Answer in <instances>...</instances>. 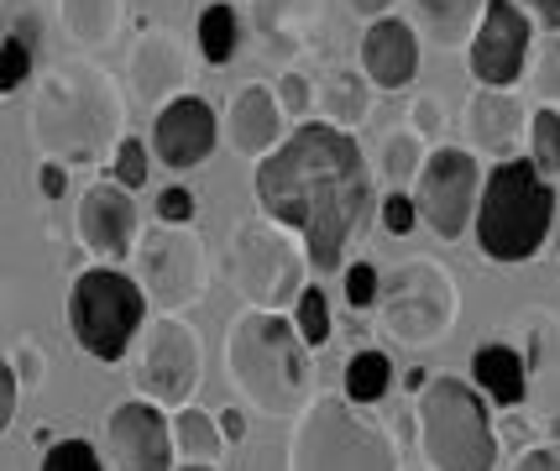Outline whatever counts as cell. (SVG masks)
I'll list each match as a JSON object with an SVG mask.
<instances>
[{
	"label": "cell",
	"mask_w": 560,
	"mask_h": 471,
	"mask_svg": "<svg viewBox=\"0 0 560 471\" xmlns=\"http://www.w3.org/2000/svg\"><path fill=\"white\" fill-rule=\"evenodd\" d=\"M257 204L299 236L310 273H341L346 247L372 210V174L351 131L325 121L293 126L257 163Z\"/></svg>",
	"instance_id": "obj_1"
},
{
	"label": "cell",
	"mask_w": 560,
	"mask_h": 471,
	"mask_svg": "<svg viewBox=\"0 0 560 471\" xmlns=\"http://www.w3.org/2000/svg\"><path fill=\"white\" fill-rule=\"evenodd\" d=\"M225 373L257 414L289 420L310 393V346L293 335L289 315L246 309L225 330Z\"/></svg>",
	"instance_id": "obj_2"
},
{
	"label": "cell",
	"mask_w": 560,
	"mask_h": 471,
	"mask_svg": "<svg viewBox=\"0 0 560 471\" xmlns=\"http://www.w3.org/2000/svg\"><path fill=\"white\" fill-rule=\"evenodd\" d=\"M550 221H556V195L529 168V157H509L482 178L471 225H477V247H482L488 262H529V257H539L545 236H550Z\"/></svg>",
	"instance_id": "obj_3"
},
{
	"label": "cell",
	"mask_w": 560,
	"mask_h": 471,
	"mask_svg": "<svg viewBox=\"0 0 560 471\" xmlns=\"http://www.w3.org/2000/svg\"><path fill=\"white\" fill-rule=\"evenodd\" d=\"M419 450L430 471H498V435L488 398L462 377H430L419 388Z\"/></svg>",
	"instance_id": "obj_4"
},
{
	"label": "cell",
	"mask_w": 560,
	"mask_h": 471,
	"mask_svg": "<svg viewBox=\"0 0 560 471\" xmlns=\"http://www.w3.org/2000/svg\"><path fill=\"white\" fill-rule=\"evenodd\" d=\"M289 471H398V450L357 403L325 393L293 414Z\"/></svg>",
	"instance_id": "obj_5"
},
{
	"label": "cell",
	"mask_w": 560,
	"mask_h": 471,
	"mask_svg": "<svg viewBox=\"0 0 560 471\" xmlns=\"http://www.w3.org/2000/svg\"><path fill=\"white\" fill-rule=\"evenodd\" d=\"M372 309L383 315V330L398 346H435L462 315V294H456V278L435 257H415V262H398L377 283Z\"/></svg>",
	"instance_id": "obj_6"
},
{
	"label": "cell",
	"mask_w": 560,
	"mask_h": 471,
	"mask_svg": "<svg viewBox=\"0 0 560 471\" xmlns=\"http://www.w3.org/2000/svg\"><path fill=\"white\" fill-rule=\"evenodd\" d=\"M231 278H236V294L246 298V309L283 315L310 289L304 283L310 262H304V247L293 242V231L272 221H246L231 231Z\"/></svg>",
	"instance_id": "obj_7"
},
{
	"label": "cell",
	"mask_w": 560,
	"mask_h": 471,
	"mask_svg": "<svg viewBox=\"0 0 560 471\" xmlns=\"http://www.w3.org/2000/svg\"><path fill=\"white\" fill-rule=\"evenodd\" d=\"M147 320L142 289L121 268H90L69 289V330L95 362H121Z\"/></svg>",
	"instance_id": "obj_8"
},
{
	"label": "cell",
	"mask_w": 560,
	"mask_h": 471,
	"mask_svg": "<svg viewBox=\"0 0 560 471\" xmlns=\"http://www.w3.org/2000/svg\"><path fill=\"white\" fill-rule=\"evenodd\" d=\"M110 126H116V99L105 95L100 74H90V69L84 74H58V84L32 110L37 142L63 152V157H90Z\"/></svg>",
	"instance_id": "obj_9"
},
{
	"label": "cell",
	"mask_w": 560,
	"mask_h": 471,
	"mask_svg": "<svg viewBox=\"0 0 560 471\" xmlns=\"http://www.w3.org/2000/svg\"><path fill=\"white\" fill-rule=\"evenodd\" d=\"M137 251V289L147 304H158L163 315H184L205 298V247L189 225H158L147 231Z\"/></svg>",
	"instance_id": "obj_10"
},
{
	"label": "cell",
	"mask_w": 560,
	"mask_h": 471,
	"mask_svg": "<svg viewBox=\"0 0 560 471\" xmlns=\"http://www.w3.org/2000/svg\"><path fill=\"white\" fill-rule=\"evenodd\" d=\"M477 195H482V168H477V157L466 148H430L424 152V163H419L415 174V215L430 231H435L440 242H456L466 236V225H471V210H477Z\"/></svg>",
	"instance_id": "obj_11"
},
{
	"label": "cell",
	"mask_w": 560,
	"mask_h": 471,
	"mask_svg": "<svg viewBox=\"0 0 560 471\" xmlns=\"http://www.w3.org/2000/svg\"><path fill=\"white\" fill-rule=\"evenodd\" d=\"M137 393L158 409H184L199 388V341L195 330L178 320V315H163V320L147 330L142 356H137Z\"/></svg>",
	"instance_id": "obj_12"
},
{
	"label": "cell",
	"mask_w": 560,
	"mask_h": 471,
	"mask_svg": "<svg viewBox=\"0 0 560 471\" xmlns=\"http://www.w3.org/2000/svg\"><path fill=\"white\" fill-rule=\"evenodd\" d=\"M524 58H529V16L513 0H488L471 32V74L482 79V90H509L524 74Z\"/></svg>",
	"instance_id": "obj_13"
},
{
	"label": "cell",
	"mask_w": 560,
	"mask_h": 471,
	"mask_svg": "<svg viewBox=\"0 0 560 471\" xmlns=\"http://www.w3.org/2000/svg\"><path fill=\"white\" fill-rule=\"evenodd\" d=\"M105 450L116 471H173V435L158 403L126 398L105 420Z\"/></svg>",
	"instance_id": "obj_14"
},
{
	"label": "cell",
	"mask_w": 560,
	"mask_h": 471,
	"mask_svg": "<svg viewBox=\"0 0 560 471\" xmlns=\"http://www.w3.org/2000/svg\"><path fill=\"white\" fill-rule=\"evenodd\" d=\"M215 137H220V121L199 95H173L158 110V121H152V152H158L163 168H178V174L199 168L215 152Z\"/></svg>",
	"instance_id": "obj_15"
},
{
	"label": "cell",
	"mask_w": 560,
	"mask_h": 471,
	"mask_svg": "<svg viewBox=\"0 0 560 471\" xmlns=\"http://www.w3.org/2000/svg\"><path fill=\"white\" fill-rule=\"evenodd\" d=\"M79 242L100 262H121L137 247V204L121 184H90L79 199Z\"/></svg>",
	"instance_id": "obj_16"
},
{
	"label": "cell",
	"mask_w": 560,
	"mask_h": 471,
	"mask_svg": "<svg viewBox=\"0 0 560 471\" xmlns=\"http://www.w3.org/2000/svg\"><path fill=\"white\" fill-rule=\"evenodd\" d=\"M419 74V37L398 16H377L362 37V79L377 90H409Z\"/></svg>",
	"instance_id": "obj_17"
},
{
	"label": "cell",
	"mask_w": 560,
	"mask_h": 471,
	"mask_svg": "<svg viewBox=\"0 0 560 471\" xmlns=\"http://www.w3.org/2000/svg\"><path fill=\"white\" fill-rule=\"evenodd\" d=\"M225 142L242 152V157H268L283 142V116L272 105L268 84H246L236 90L231 110H225Z\"/></svg>",
	"instance_id": "obj_18"
},
{
	"label": "cell",
	"mask_w": 560,
	"mask_h": 471,
	"mask_svg": "<svg viewBox=\"0 0 560 471\" xmlns=\"http://www.w3.org/2000/svg\"><path fill=\"white\" fill-rule=\"evenodd\" d=\"M466 142L477 152H492V157H509L524 137V105L509 95V90H477L466 99Z\"/></svg>",
	"instance_id": "obj_19"
},
{
	"label": "cell",
	"mask_w": 560,
	"mask_h": 471,
	"mask_svg": "<svg viewBox=\"0 0 560 471\" xmlns=\"http://www.w3.org/2000/svg\"><path fill=\"white\" fill-rule=\"evenodd\" d=\"M471 388L492 403H503V409H518L524 393H529V373H524V356L503 341H488V346H477L471 356Z\"/></svg>",
	"instance_id": "obj_20"
},
{
	"label": "cell",
	"mask_w": 560,
	"mask_h": 471,
	"mask_svg": "<svg viewBox=\"0 0 560 471\" xmlns=\"http://www.w3.org/2000/svg\"><path fill=\"white\" fill-rule=\"evenodd\" d=\"M131 79H137V95L142 99H163L184 84V52L168 32H147L137 52H131Z\"/></svg>",
	"instance_id": "obj_21"
},
{
	"label": "cell",
	"mask_w": 560,
	"mask_h": 471,
	"mask_svg": "<svg viewBox=\"0 0 560 471\" xmlns=\"http://www.w3.org/2000/svg\"><path fill=\"white\" fill-rule=\"evenodd\" d=\"M415 5V26L440 43V48H456V43H471V32L482 22V5L488 0H409Z\"/></svg>",
	"instance_id": "obj_22"
},
{
	"label": "cell",
	"mask_w": 560,
	"mask_h": 471,
	"mask_svg": "<svg viewBox=\"0 0 560 471\" xmlns=\"http://www.w3.org/2000/svg\"><path fill=\"white\" fill-rule=\"evenodd\" d=\"M168 435H173V450L189 461V467H215L220 461V450H225V440H220V424L215 414H205V409H178L168 424Z\"/></svg>",
	"instance_id": "obj_23"
},
{
	"label": "cell",
	"mask_w": 560,
	"mask_h": 471,
	"mask_svg": "<svg viewBox=\"0 0 560 471\" xmlns=\"http://www.w3.org/2000/svg\"><path fill=\"white\" fill-rule=\"evenodd\" d=\"M366 105H372V84L357 69H336L325 79V90H319L325 126H336V131H351L357 121H366Z\"/></svg>",
	"instance_id": "obj_24"
},
{
	"label": "cell",
	"mask_w": 560,
	"mask_h": 471,
	"mask_svg": "<svg viewBox=\"0 0 560 471\" xmlns=\"http://www.w3.org/2000/svg\"><path fill=\"white\" fill-rule=\"evenodd\" d=\"M58 11H63L69 37L73 43H84V48L110 43L116 26H121V0H58Z\"/></svg>",
	"instance_id": "obj_25"
},
{
	"label": "cell",
	"mask_w": 560,
	"mask_h": 471,
	"mask_svg": "<svg viewBox=\"0 0 560 471\" xmlns=\"http://www.w3.org/2000/svg\"><path fill=\"white\" fill-rule=\"evenodd\" d=\"M195 37H199L205 63H231L236 48H242V16H236L231 5H205L195 22Z\"/></svg>",
	"instance_id": "obj_26"
},
{
	"label": "cell",
	"mask_w": 560,
	"mask_h": 471,
	"mask_svg": "<svg viewBox=\"0 0 560 471\" xmlns=\"http://www.w3.org/2000/svg\"><path fill=\"white\" fill-rule=\"evenodd\" d=\"M393 388L388 351H357L346 362V403H377Z\"/></svg>",
	"instance_id": "obj_27"
},
{
	"label": "cell",
	"mask_w": 560,
	"mask_h": 471,
	"mask_svg": "<svg viewBox=\"0 0 560 471\" xmlns=\"http://www.w3.org/2000/svg\"><path fill=\"white\" fill-rule=\"evenodd\" d=\"M419 163H424V142H419L409 126H398L383 137V157H377V174L388 178L393 189H404V184H415Z\"/></svg>",
	"instance_id": "obj_28"
},
{
	"label": "cell",
	"mask_w": 560,
	"mask_h": 471,
	"mask_svg": "<svg viewBox=\"0 0 560 471\" xmlns=\"http://www.w3.org/2000/svg\"><path fill=\"white\" fill-rule=\"evenodd\" d=\"M524 137H529V168H535L545 184L560 178V110H535V121H524Z\"/></svg>",
	"instance_id": "obj_29"
},
{
	"label": "cell",
	"mask_w": 560,
	"mask_h": 471,
	"mask_svg": "<svg viewBox=\"0 0 560 471\" xmlns=\"http://www.w3.org/2000/svg\"><path fill=\"white\" fill-rule=\"evenodd\" d=\"M293 335L304 341V346H325L330 335H336V325H330V298L325 289H304V294L293 298Z\"/></svg>",
	"instance_id": "obj_30"
},
{
	"label": "cell",
	"mask_w": 560,
	"mask_h": 471,
	"mask_svg": "<svg viewBox=\"0 0 560 471\" xmlns=\"http://www.w3.org/2000/svg\"><path fill=\"white\" fill-rule=\"evenodd\" d=\"M529 325V351H524V373H556L560 367V330L550 315H524Z\"/></svg>",
	"instance_id": "obj_31"
},
{
	"label": "cell",
	"mask_w": 560,
	"mask_h": 471,
	"mask_svg": "<svg viewBox=\"0 0 560 471\" xmlns=\"http://www.w3.org/2000/svg\"><path fill=\"white\" fill-rule=\"evenodd\" d=\"M26 79H32V43L5 37V43H0V95H16Z\"/></svg>",
	"instance_id": "obj_32"
},
{
	"label": "cell",
	"mask_w": 560,
	"mask_h": 471,
	"mask_svg": "<svg viewBox=\"0 0 560 471\" xmlns=\"http://www.w3.org/2000/svg\"><path fill=\"white\" fill-rule=\"evenodd\" d=\"M110 168H116V178H110V184H121L126 195H131V189H142L147 168H152V163H147V142L121 137V148H116V163H110Z\"/></svg>",
	"instance_id": "obj_33"
},
{
	"label": "cell",
	"mask_w": 560,
	"mask_h": 471,
	"mask_svg": "<svg viewBox=\"0 0 560 471\" xmlns=\"http://www.w3.org/2000/svg\"><path fill=\"white\" fill-rule=\"evenodd\" d=\"M37 471H105V467H100V456L90 440H58V446H48V456H43Z\"/></svg>",
	"instance_id": "obj_34"
},
{
	"label": "cell",
	"mask_w": 560,
	"mask_h": 471,
	"mask_svg": "<svg viewBox=\"0 0 560 471\" xmlns=\"http://www.w3.org/2000/svg\"><path fill=\"white\" fill-rule=\"evenodd\" d=\"M272 105H278V116H283V121H304V116H310V105H315V95H310V79H304V74H283L278 84H272Z\"/></svg>",
	"instance_id": "obj_35"
},
{
	"label": "cell",
	"mask_w": 560,
	"mask_h": 471,
	"mask_svg": "<svg viewBox=\"0 0 560 471\" xmlns=\"http://www.w3.org/2000/svg\"><path fill=\"white\" fill-rule=\"evenodd\" d=\"M377 283H383V273L372 262H351L346 268V304L351 309H372L377 304Z\"/></svg>",
	"instance_id": "obj_36"
},
{
	"label": "cell",
	"mask_w": 560,
	"mask_h": 471,
	"mask_svg": "<svg viewBox=\"0 0 560 471\" xmlns=\"http://www.w3.org/2000/svg\"><path fill=\"white\" fill-rule=\"evenodd\" d=\"M377 215H383V231L388 236H409L415 231V199H409V189H388V199L377 204Z\"/></svg>",
	"instance_id": "obj_37"
},
{
	"label": "cell",
	"mask_w": 560,
	"mask_h": 471,
	"mask_svg": "<svg viewBox=\"0 0 560 471\" xmlns=\"http://www.w3.org/2000/svg\"><path fill=\"white\" fill-rule=\"evenodd\" d=\"M195 221V195L189 189H163L158 195V225H189Z\"/></svg>",
	"instance_id": "obj_38"
},
{
	"label": "cell",
	"mask_w": 560,
	"mask_h": 471,
	"mask_svg": "<svg viewBox=\"0 0 560 471\" xmlns=\"http://www.w3.org/2000/svg\"><path fill=\"white\" fill-rule=\"evenodd\" d=\"M409 131H415L419 142H435L440 131H445V121H440V99H415V110H409Z\"/></svg>",
	"instance_id": "obj_39"
},
{
	"label": "cell",
	"mask_w": 560,
	"mask_h": 471,
	"mask_svg": "<svg viewBox=\"0 0 560 471\" xmlns=\"http://www.w3.org/2000/svg\"><path fill=\"white\" fill-rule=\"evenodd\" d=\"M11 414H16V373H11V362L0 356V435L11 429Z\"/></svg>",
	"instance_id": "obj_40"
},
{
	"label": "cell",
	"mask_w": 560,
	"mask_h": 471,
	"mask_svg": "<svg viewBox=\"0 0 560 471\" xmlns=\"http://www.w3.org/2000/svg\"><path fill=\"white\" fill-rule=\"evenodd\" d=\"M513 471H560V450L539 446V450H529V456H518V467Z\"/></svg>",
	"instance_id": "obj_41"
},
{
	"label": "cell",
	"mask_w": 560,
	"mask_h": 471,
	"mask_svg": "<svg viewBox=\"0 0 560 471\" xmlns=\"http://www.w3.org/2000/svg\"><path fill=\"white\" fill-rule=\"evenodd\" d=\"M11 373H16V382H26V388H37V382H43V356H37L32 346H26L22 356H16V367H11Z\"/></svg>",
	"instance_id": "obj_42"
},
{
	"label": "cell",
	"mask_w": 560,
	"mask_h": 471,
	"mask_svg": "<svg viewBox=\"0 0 560 471\" xmlns=\"http://www.w3.org/2000/svg\"><path fill=\"white\" fill-rule=\"evenodd\" d=\"M215 424H220V440H246V414L242 409H220Z\"/></svg>",
	"instance_id": "obj_43"
},
{
	"label": "cell",
	"mask_w": 560,
	"mask_h": 471,
	"mask_svg": "<svg viewBox=\"0 0 560 471\" xmlns=\"http://www.w3.org/2000/svg\"><path fill=\"white\" fill-rule=\"evenodd\" d=\"M529 5V16H535L545 32H560V0H524Z\"/></svg>",
	"instance_id": "obj_44"
},
{
	"label": "cell",
	"mask_w": 560,
	"mask_h": 471,
	"mask_svg": "<svg viewBox=\"0 0 560 471\" xmlns=\"http://www.w3.org/2000/svg\"><path fill=\"white\" fill-rule=\"evenodd\" d=\"M63 189H69V174H63L58 163H43V195H48V199H63Z\"/></svg>",
	"instance_id": "obj_45"
},
{
	"label": "cell",
	"mask_w": 560,
	"mask_h": 471,
	"mask_svg": "<svg viewBox=\"0 0 560 471\" xmlns=\"http://www.w3.org/2000/svg\"><path fill=\"white\" fill-rule=\"evenodd\" d=\"M346 5H351V11H357V16H366V22H377V16H383V11H388L393 0H346Z\"/></svg>",
	"instance_id": "obj_46"
},
{
	"label": "cell",
	"mask_w": 560,
	"mask_h": 471,
	"mask_svg": "<svg viewBox=\"0 0 560 471\" xmlns=\"http://www.w3.org/2000/svg\"><path fill=\"white\" fill-rule=\"evenodd\" d=\"M424 382H430V373H424V367H409V373H404V388H409V398H415Z\"/></svg>",
	"instance_id": "obj_47"
},
{
	"label": "cell",
	"mask_w": 560,
	"mask_h": 471,
	"mask_svg": "<svg viewBox=\"0 0 560 471\" xmlns=\"http://www.w3.org/2000/svg\"><path fill=\"white\" fill-rule=\"evenodd\" d=\"M178 471H215V467H178Z\"/></svg>",
	"instance_id": "obj_48"
}]
</instances>
